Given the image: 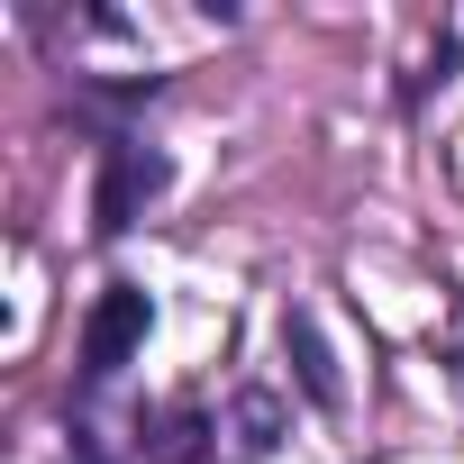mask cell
<instances>
[{
	"label": "cell",
	"mask_w": 464,
	"mask_h": 464,
	"mask_svg": "<svg viewBox=\"0 0 464 464\" xmlns=\"http://www.w3.org/2000/svg\"><path fill=\"white\" fill-rule=\"evenodd\" d=\"M164 182H173L164 146H146V137H110V146H101V182H92V227H101V237H128V227L164 200Z\"/></svg>",
	"instance_id": "6da1fadb"
},
{
	"label": "cell",
	"mask_w": 464,
	"mask_h": 464,
	"mask_svg": "<svg viewBox=\"0 0 464 464\" xmlns=\"http://www.w3.org/2000/svg\"><path fill=\"white\" fill-rule=\"evenodd\" d=\"M146 337H155V301H146V283H110V292L82 310V373H92V382L128 373V364L146 355Z\"/></svg>",
	"instance_id": "7a4b0ae2"
},
{
	"label": "cell",
	"mask_w": 464,
	"mask_h": 464,
	"mask_svg": "<svg viewBox=\"0 0 464 464\" xmlns=\"http://www.w3.org/2000/svg\"><path fill=\"white\" fill-rule=\"evenodd\" d=\"M283 355H292V382H301L310 410H346V373H337V355H328L310 310H283Z\"/></svg>",
	"instance_id": "3957f363"
},
{
	"label": "cell",
	"mask_w": 464,
	"mask_h": 464,
	"mask_svg": "<svg viewBox=\"0 0 464 464\" xmlns=\"http://www.w3.org/2000/svg\"><path fill=\"white\" fill-rule=\"evenodd\" d=\"M237 428H246V455H265V446H274V428H283L274 392H237Z\"/></svg>",
	"instance_id": "277c9868"
},
{
	"label": "cell",
	"mask_w": 464,
	"mask_h": 464,
	"mask_svg": "<svg viewBox=\"0 0 464 464\" xmlns=\"http://www.w3.org/2000/svg\"><path fill=\"white\" fill-rule=\"evenodd\" d=\"M64 464H101V437H92V428H73V446H64Z\"/></svg>",
	"instance_id": "5b68a950"
}]
</instances>
